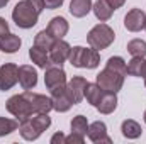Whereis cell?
Here are the masks:
<instances>
[{"instance_id":"cell-11","label":"cell","mask_w":146,"mask_h":144,"mask_svg":"<svg viewBox=\"0 0 146 144\" xmlns=\"http://www.w3.org/2000/svg\"><path fill=\"white\" fill-rule=\"evenodd\" d=\"M49 92H51V100H53V110H56V112H68L73 107L72 98L66 93V85L53 88Z\"/></svg>"},{"instance_id":"cell-25","label":"cell","mask_w":146,"mask_h":144,"mask_svg":"<svg viewBox=\"0 0 146 144\" xmlns=\"http://www.w3.org/2000/svg\"><path fill=\"white\" fill-rule=\"evenodd\" d=\"M70 127H72V132H76L80 136H87V132H88V120H87L85 115H76V117L72 119Z\"/></svg>"},{"instance_id":"cell-16","label":"cell","mask_w":146,"mask_h":144,"mask_svg":"<svg viewBox=\"0 0 146 144\" xmlns=\"http://www.w3.org/2000/svg\"><path fill=\"white\" fill-rule=\"evenodd\" d=\"M115 108H117V95L114 92H104L97 104V110L100 114L107 115V114H112Z\"/></svg>"},{"instance_id":"cell-30","label":"cell","mask_w":146,"mask_h":144,"mask_svg":"<svg viewBox=\"0 0 146 144\" xmlns=\"http://www.w3.org/2000/svg\"><path fill=\"white\" fill-rule=\"evenodd\" d=\"M85 136H80L76 132H72L70 136H66V144H83Z\"/></svg>"},{"instance_id":"cell-26","label":"cell","mask_w":146,"mask_h":144,"mask_svg":"<svg viewBox=\"0 0 146 144\" xmlns=\"http://www.w3.org/2000/svg\"><path fill=\"white\" fill-rule=\"evenodd\" d=\"M106 68L119 73V75H122V76L127 75V65H126V61H124L121 56H110L109 59H107V66H106Z\"/></svg>"},{"instance_id":"cell-5","label":"cell","mask_w":146,"mask_h":144,"mask_svg":"<svg viewBox=\"0 0 146 144\" xmlns=\"http://www.w3.org/2000/svg\"><path fill=\"white\" fill-rule=\"evenodd\" d=\"M124 78H126V76H122V75H119V73L106 68V70H102V71L97 75V81H95V83H97L104 92H114V93H117V92L122 88V85H124Z\"/></svg>"},{"instance_id":"cell-36","label":"cell","mask_w":146,"mask_h":144,"mask_svg":"<svg viewBox=\"0 0 146 144\" xmlns=\"http://www.w3.org/2000/svg\"><path fill=\"white\" fill-rule=\"evenodd\" d=\"M141 78H145V81H146V59H145V66H143V73H141Z\"/></svg>"},{"instance_id":"cell-6","label":"cell","mask_w":146,"mask_h":144,"mask_svg":"<svg viewBox=\"0 0 146 144\" xmlns=\"http://www.w3.org/2000/svg\"><path fill=\"white\" fill-rule=\"evenodd\" d=\"M44 85L48 90L58 88V87H65L66 85V73L61 66L58 65H51L46 68L44 73Z\"/></svg>"},{"instance_id":"cell-1","label":"cell","mask_w":146,"mask_h":144,"mask_svg":"<svg viewBox=\"0 0 146 144\" xmlns=\"http://www.w3.org/2000/svg\"><path fill=\"white\" fill-rule=\"evenodd\" d=\"M68 61L70 65L75 68H87V70H95L100 63V54L97 49L90 48H83V46H75L70 51V56H68Z\"/></svg>"},{"instance_id":"cell-22","label":"cell","mask_w":146,"mask_h":144,"mask_svg":"<svg viewBox=\"0 0 146 144\" xmlns=\"http://www.w3.org/2000/svg\"><path fill=\"white\" fill-rule=\"evenodd\" d=\"M19 132H21V136H22L26 141H36L37 137L41 136V132L33 126L31 117L26 119V120H21V122H19Z\"/></svg>"},{"instance_id":"cell-39","label":"cell","mask_w":146,"mask_h":144,"mask_svg":"<svg viewBox=\"0 0 146 144\" xmlns=\"http://www.w3.org/2000/svg\"><path fill=\"white\" fill-rule=\"evenodd\" d=\"M145 31H146V24H145Z\"/></svg>"},{"instance_id":"cell-17","label":"cell","mask_w":146,"mask_h":144,"mask_svg":"<svg viewBox=\"0 0 146 144\" xmlns=\"http://www.w3.org/2000/svg\"><path fill=\"white\" fill-rule=\"evenodd\" d=\"M21 44H22L21 37L15 36V34H10V32H9L7 36L0 37V51H3V53H7V54L17 53L19 48H21Z\"/></svg>"},{"instance_id":"cell-18","label":"cell","mask_w":146,"mask_h":144,"mask_svg":"<svg viewBox=\"0 0 146 144\" xmlns=\"http://www.w3.org/2000/svg\"><path fill=\"white\" fill-rule=\"evenodd\" d=\"M29 58L33 59V63H36L39 68H44V70L53 65L51 59H49V53H48L46 49L37 48V46H33V48L29 49Z\"/></svg>"},{"instance_id":"cell-33","label":"cell","mask_w":146,"mask_h":144,"mask_svg":"<svg viewBox=\"0 0 146 144\" xmlns=\"http://www.w3.org/2000/svg\"><path fill=\"white\" fill-rule=\"evenodd\" d=\"M7 34H9V24L3 17H0V37L7 36Z\"/></svg>"},{"instance_id":"cell-29","label":"cell","mask_w":146,"mask_h":144,"mask_svg":"<svg viewBox=\"0 0 146 144\" xmlns=\"http://www.w3.org/2000/svg\"><path fill=\"white\" fill-rule=\"evenodd\" d=\"M143 66H145V58L133 56V59L127 63V75H131V76H141Z\"/></svg>"},{"instance_id":"cell-2","label":"cell","mask_w":146,"mask_h":144,"mask_svg":"<svg viewBox=\"0 0 146 144\" xmlns=\"http://www.w3.org/2000/svg\"><path fill=\"white\" fill-rule=\"evenodd\" d=\"M37 19H39V12L27 0L19 2L14 7V10H12V20L21 29H31V27H34L37 24Z\"/></svg>"},{"instance_id":"cell-35","label":"cell","mask_w":146,"mask_h":144,"mask_svg":"<svg viewBox=\"0 0 146 144\" xmlns=\"http://www.w3.org/2000/svg\"><path fill=\"white\" fill-rule=\"evenodd\" d=\"M107 3H109L114 10H115V9H121V7L126 3V0H107Z\"/></svg>"},{"instance_id":"cell-12","label":"cell","mask_w":146,"mask_h":144,"mask_svg":"<svg viewBox=\"0 0 146 144\" xmlns=\"http://www.w3.org/2000/svg\"><path fill=\"white\" fill-rule=\"evenodd\" d=\"M88 139L95 144H100V143H106L110 144L112 139L107 136V126L102 122V120H95L94 124H88V132H87Z\"/></svg>"},{"instance_id":"cell-37","label":"cell","mask_w":146,"mask_h":144,"mask_svg":"<svg viewBox=\"0 0 146 144\" xmlns=\"http://www.w3.org/2000/svg\"><path fill=\"white\" fill-rule=\"evenodd\" d=\"M7 3H9V0H0V9H3Z\"/></svg>"},{"instance_id":"cell-23","label":"cell","mask_w":146,"mask_h":144,"mask_svg":"<svg viewBox=\"0 0 146 144\" xmlns=\"http://www.w3.org/2000/svg\"><path fill=\"white\" fill-rule=\"evenodd\" d=\"M102 93H104V90H102L97 83H87V87H85V98H87V102H88L90 105L97 107V104H99Z\"/></svg>"},{"instance_id":"cell-10","label":"cell","mask_w":146,"mask_h":144,"mask_svg":"<svg viewBox=\"0 0 146 144\" xmlns=\"http://www.w3.org/2000/svg\"><path fill=\"white\" fill-rule=\"evenodd\" d=\"M146 24V14L141 9H131L126 17H124V27L131 32H139L145 29Z\"/></svg>"},{"instance_id":"cell-20","label":"cell","mask_w":146,"mask_h":144,"mask_svg":"<svg viewBox=\"0 0 146 144\" xmlns=\"http://www.w3.org/2000/svg\"><path fill=\"white\" fill-rule=\"evenodd\" d=\"M121 131H122V136L127 137V139H138V137H141V134H143L141 126H139L136 120H133V119L124 120L122 126H121Z\"/></svg>"},{"instance_id":"cell-19","label":"cell","mask_w":146,"mask_h":144,"mask_svg":"<svg viewBox=\"0 0 146 144\" xmlns=\"http://www.w3.org/2000/svg\"><path fill=\"white\" fill-rule=\"evenodd\" d=\"M92 10H94L95 17H97L100 22H107L110 17H112V12H114V9L107 3V0H97V2L92 5Z\"/></svg>"},{"instance_id":"cell-14","label":"cell","mask_w":146,"mask_h":144,"mask_svg":"<svg viewBox=\"0 0 146 144\" xmlns=\"http://www.w3.org/2000/svg\"><path fill=\"white\" fill-rule=\"evenodd\" d=\"M29 92V98H31V105L34 114H49V110H53V100L51 97H46V95H41V93H33L31 90Z\"/></svg>"},{"instance_id":"cell-3","label":"cell","mask_w":146,"mask_h":144,"mask_svg":"<svg viewBox=\"0 0 146 144\" xmlns=\"http://www.w3.org/2000/svg\"><path fill=\"white\" fill-rule=\"evenodd\" d=\"M115 34H114V29L109 27L107 24L100 22L97 26H94L90 29V32L87 34V42L90 44V48L97 49V51H102V49H107L110 44L114 42Z\"/></svg>"},{"instance_id":"cell-4","label":"cell","mask_w":146,"mask_h":144,"mask_svg":"<svg viewBox=\"0 0 146 144\" xmlns=\"http://www.w3.org/2000/svg\"><path fill=\"white\" fill-rule=\"evenodd\" d=\"M7 110L21 122V120H26L29 117L34 115V110L31 105V98H29V92L26 90L24 93L21 95H14L7 100Z\"/></svg>"},{"instance_id":"cell-9","label":"cell","mask_w":146,"mask_h":144,"mask_svg":"<svg viewBox=\"0 0 146 144\" xmlns=\"http://www.w3.org/2000/svg\"><path fill=\"white\" fill-rule=\"evenodd\" d=\"M87 80L83 76H73L70 81H66V93L72 98L73 105L80 104L85 98V87H87Z\"/></svg>"},{"instance_id":"cell-24","label":"cell","mask_w":146,"mask_h":144,"mask_svg":"<svg viewBox=\"0 0 146 144\" xmlns=\"http://www.w3.org/2000/svg\"><path fill=\"white\" fill-rule=\"evenodd\" d=\"M54 37L51 36L46 29L44 31H39L36 34V37H34V46H37V48H41V49H46V51H49L51 49V46L54 44Z\"/></svg>"},{"instance_id":"cell-38","label":"cell","mask_w":146,"mask_h":144,"mask_svg":"<svg viewBox=\"0 0 146 144\" xmlns=\"http://www.w3.org/2000/svg\"><path fill=\"white\" fill-rule=\"evenodd\" d=\"M143 119H145V124H146V110H145V114H143Z\"/></svg>"},{"instance_id":"cell-31","label":"cell","mask_w":146,"mask_h":144,"mask_svg":"<svg viewBox=\"0 0 146 144\" xmlns=\"http://www.w3.org/2000/svg\"><path fill=\"white\" fill-rule=\"evenodd\" d=\"M65 0H44V7L49 9V10H54V9H60L63 5Z\"/></svg>"},{"instance_id":"cell-15","label":"cell","mask_w":146,"mask_h":144,"mask_svg":"<svg viewBox=\"0 0 146 144\" xmlns=\"http://www.w3.org/2000/svg\"><path fill=\"white\" fill-rule=\"evenodd\" d=\"M68 29H70V26H68L66 19L61 17V15L60 17H53L49 20L48 27H46V31L54 37V39H63V37L68 34Z\"/></svg>"},{"instance_id":"cell-21","label":"cell","mask_w":146,"mask_h":144,"mask_svg":"<svg viewBox=\"0 0 146 144\" xmlns=\"http://www.w3.org/2000/svg\"><path fill=\"white\" fill-rule=\"evenodd\" d=\"M92 10V0H72L70 3V14L76 19L85 17Z\"/></svg>"},{"instance_id":"cell-28","label":"cell","mask_w":146,"mask_h":144,"mask_svg":"<svg viewBox=\"0 0 146 144\" xmlns=\"http://www.w3.org/2000/svg\"><path fill=\"white\" fill-rule=\"evenodd\" d=\"M19 129V122L14 119H7V117H0V137L12 134L14 131Z\"/></svg>"},{"instance_id":"cell-13","label":"cell","mask_w":146,"mask_h":144,"mask_svg":"<svg viewBox=\"0 0 146 144\" xmlns=\"http://www.w3.org/2000/svg\"><path fill=\"white\" fill-rule=\"evenodd\" d=\"M19 83L24 90H33L37 85V71L29 65L19 66Z\"/></svg>"},{"instance_id":"cell-34","label":"cell","mask_w":146,"mask_h":144,"mask_svg":"<svg viewBox=\"0 0 146 144\" xmlns=\"http://www.w3.org/2000/svg\"><path fill=\"white\" fill-rule=\"evenodd\" d=\"M27 2H29V3H31L34 9H36L39 14L44 10V0H27Z\"/></svg>"},{"instance_id":"cell-8","label":"cell","mask_w":146,"mask_h":144,"mask_svg":"<svg viewBox=\"0 0 146 144\" xmlns=\"http://www.w3.org/2000/svg\"><path fill=\"white\" fill-rule=\"evenodd\" d=\"M70 51H72V46H70L66 41H63V39H56L54 44L51 46V49H49L48 53H49V59H51V63L61 66L65 61H68Z\"/></svg>"},{"instance_id":"cell-32","label":"cell","mask_w":146,"mask_h":144,"mask_svg":"<svg viewBox=\"0 0 146 144\" xmlns=\"http://www.w3.org/2000/svg\"><path fill=\"white\" fill-rule=\"evenodd\" d=\"M51 144H66V136L63 132H56L51 137Z\"/></svg>"},{"instance_id":"cell-40","label":"cell","mask_w":146,"mask_h":144,"mask_svg":"<svg viewBox=\"0 0 146 144\" xmlns=\"http://www.w3.org/2000/svg\"><path fill=\"white\" fill-rule=\"evenodd\" d=\"M145 85H146V81H145Z\"/></svg>"},{"instance_id":"cell-7","label":"cell","mask_w":146,"mask_h":144,"mask_svg":"<svg viewBox=\"0 0 146 144\" xmlns=\"http://www.w3.org/2000/svg\"><path fill=\"white\" fill-rule=\"evenodd\" d=\"M19 81V66L14 63H5L0 66V90L7 92Z\"/></svg>"},{"instance_id":"cell-27","label":"cell","mask_w":146,"mask_h":144,"mask_svg":"<svg viewBox=\"0 0 146 144\" xmlns=\"http://www.w3.org/2000/svg\"><path fill=\"white\" fill-rule=\"evenodd\" d=\"M127 51L131 56H136V58H145L146 56V42L141 39H133L127 42Z\"/></svg>"}]
</instances>
